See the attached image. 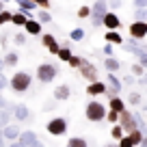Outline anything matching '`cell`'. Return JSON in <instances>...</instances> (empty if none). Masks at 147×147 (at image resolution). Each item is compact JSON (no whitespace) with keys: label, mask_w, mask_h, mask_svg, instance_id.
Here are the masks:
<instances>
[{"label":"cell","mask_w":147,"mask_h":147,"mask_svg":"<svg viewBox=\"0 0 147 147\" xmlns=\"http://www.w3.org/2000/svg\"><path fill=\"white\" fill-rule=\"evenodd\" d=\"M30 82H32V78L28 76L26 71H15V74H13V78L9 80L11 89H13L15 93H24V91H28V89H30Z\"/></svg>","instance_id":"obj_1"},{"label":"cell","mask_w":147,"mask_h":147,"mask_svg":"<svg viewBox=\"0 0 147 147\" xmlns=\"http://www.w3.org/2000/svg\"><path fill=\"white\" fill-rule=\"evenodd\" d=\"M56 74H59V67H56V65L41 63L39 67H37V80L43 82V84H48V82H52V80L56 78Z\"/></svg>","instance_id":"obj_2"},{"label":"cell","mask_w":147,"mask_h":147,"mask_svg":"<svg viewBox=\"0 0 147 147\" xmlns=\"http://www.w3.org/2000/svg\"><path fill=\"white\" fill-rule=\"evenodd\" d=\"M106 11H108V5H106V0H95V5H93L91 13H89L93 28H100V26H102V18H104Z\"/></svg>","instance_id":"obj_3"},{"label":"cell","mask_w":147,"mask_h":147,"mask_svg":"<svg viewBox=\"0 0 147 147\" xmlns=\"http://www.w3.org/2000/svg\"><path fill=\"white\" fill-rule=\"evenodd\" d=\"M84 113H87V119L89 121H95V123L106 117V108H104V104H100V102H89Z\"/></svg>","instance_id":"obj_4"},{"label":"cell","mask_w":147,"mask_h":147,"mask_svg":"<svg viewBox=\"0 0 147 147\" xmlns=\"http://www.w3.org/2000/svg\"><path fill=\"white\" fill-rule=\"evenodd\" d=\"M48 132H50L52 136H63V134L67 132V121H65L63 117H54V119L48 123Z\"/></svg>","instance_id":"obj_5"},{"label":"cell","mask_w":147,"mask_h":147,"mask_svg":"<svg viewBox=\"0 0 147 147\" xmlns=\"http://www.w3.org/2000/svg\"><path fill=\"white\" fill-rule=\"evenodd\" d=\"M119 119H121V128H123V132H130V130L136 128V119H134V115L130 113V110H121L119 113Z\"/></svg>","instance_id":"obj_6"},{"label":"cell","mask_w":147,"mask_h":147,"mask_svg":"<svg viewBox=\"0 0 147 147\" xmlns=\"http://www.w3.org/2000/svg\"><path fill=\"white\" fill-rule=\"evenodd\" d=\"M130 35L134 37V39H138V41H141V39H145L147 37V22H132L130 24Z\"/></svg>","instance_id":"obj_7"},{"label":"cell","mask_w":147,"mask_h":147,"mask_svg":"<svg viewBox=\"0 0 147 147\" xmlns=\"http://www.w3.org/2000/svg\"><path fill=\"white\" fill-rule=\"evenodd\" d=\"M102 26H106L108 30H117V28L121 26V20L117 18L113 11H106L104 13V18H102Z\"/></svg>","instance_id":"obj_8"},{"label":"cell","mask_w":147,"mask_h":147,"mask_svg":"<svg viewBox=\"0 0 147 147\" xmlns=\"http://www.w3.org/2000/svg\"><path fill=\"white\" fill-rule=\"evenodd\" d=\"M78 69H80V74H82L87 80H91V82H93V80H97V69H95V65H93V63H87V61L82 59V63H80Z\"/></svg>","instance_id":"obj_9"},{"label":"cell","mask_w":147,"mask_h":147,"mask_svg":"<svg viewBox=\"0 0 147 147\" xmlns=\"http://www.w3.org/2000/svg\"><path fill=\"white\" fill-rule=\"evenodd\" d=\"M106 80H108V84H106V93H108V97L117 95V93L121 91V80L117 78L115 74H110V71H108V78H106Z\"/></svg>","instance_id":"obj_10"},{"label":"cell","mask_w":147,"mask_h":147,"mask_svg":"<svg viewBox=\"0 0 147 147\" xmlns=\"http://www.w3.org/2000/svg\"><path fill=\"white\" fill-rule=\"evenodd\" d=\"M41 43L48 48V52H52V54H56V52H59V41L54 39V35H43V37H41Z\"/></svg>","instance_id":"obj_11"},{"label":"cell","mask_w":147,"mask_h":147,"mask_svg":"<svg viewBox=\"0 0 147 147\" xmlns=\"http://www.w3.org/2000/svg\"><path fill=\"white\" fill-rule=\"evenodd\" d=\"M22 28H26L28 35H41V24L37 22V20H30V18H28L26 22H24Z\"/></svg>","instance_id":"obj_12"},{"label":"cell","mask_w":147,"mask_h":147,"mask_svg":"<svg viewBox=\"0 0 147 147\" xmlns=\"http://www.w3.org/2000/svg\"><path fill=\"white\" fill-rule=\"evenodd\" d=\"M2 136L5 138H9V141H15V138L20 136V128L18 125H2Z\"/></svg>","instance_id":"obj_13"},{"label":"cell","mask_w":147,"mask_h":147,"mask_svg":"<svg viewBox=\"0 0 147 147\" xmlns=\"http://www.w3.org/2000/svg\"><path fill=\"white\" fill-rule=\"evenodd\" d=\"M87 93H89V95H100V93H106V84L100 82V80H93V82L87 87Z\"/></svg>","instance_id":"obj_14"},{"label":"cell","mask_w":147,"mask_h":147,"mask_svg":"<svg viewBox=\"0 0 147 147\" xmlns=\"http://www.w3.org/2000/svg\"><path fill=\"white\" fill-rule=\"evenodd\" d=\"M104 39H106V43H117V46H121V43H123V37H121L117 30H108V32L104 35Z\"/></svg>","instance_id":"obj_15"},{"label":"cell","mask_w":147,"mask_h":147,"mask_svg":"<svg viewBox=\"0 0 147 147\" xmlns=\"http://www.w3.org/2000/svg\"><path fill=\"white\" fill-rule=\"evenodd\" d=\"M30 18V15H28V11H20V13H11V22L15 24V26H24V22H26V20Z\"/></svg>","instance_id":"obj_16"},{"label":"cell","mask_w":147,"mask_h":147,"mask_svg":"<svg viewBox=\"0 0 147 147\" xmlns=\"http://www.w3.org/2000/svg\"><path fill=\"white\" fill-rule=\"evenodd\" d=\"M28 115H30V113H28V108H26L24 104H18V106L13 108V117H15V119H20V121H24Z\"/></svg>","instance_id":"obj_17"},{"label":"cell","mask_w":147,"mask_h":147,"mask_svg":"<svg viewBox=\"0 0 147 147\" xmlns=\"http://www.w3.org/2000/svg\"><path fill=\"white\" fill-rule=\"evenodd\" d=\"M35 141H37L35 132H22V134H20V143H22L24 147H30Z\"/></svg>","instance_id":"obj_18"},{"label":"cell","mask_w":147,"mask_h":147,"mask_svg":"<svg viewBox=\"0 0 147 147\" xmlns=\"http://www.w3.org/2000/svg\"><path fill=\"white\" fill-rule=\"evenodd\" d=\"M104 67H106V69H108V71H110V74H115V71H117V69H119V67H121V63H119V61H117V59H115V56H108V59H106V61H104Z\"/></svg>","instance_id":"obj_19"},{"label":"cell","mask_w":147,"mask_h":147,"mask_svg":"<svg viewBox=\"0 0 147 147\" xmlns=\"http://www.w3.org/2000/svg\"><path fill=\"white\" fill-rule=\"evenodd\" d=\"M56 56H59L61 61H65V63H67V59H69V56H71V50H69V41H65L63 46L59 48V52H56Z\"/></svg>","instance_id":"obj_20"},{"label":"cell","mask_w":147,"mask_h":147,"mask_svg":"<svg viewBox=\"0 0 147 147\" xmlns=\"http://www.w3.org/2000/svg\"><path fill=\"white\" fill-rule=\"evenodd\" d=\"M54 97H56V100H67V97H69V87H67V84L56 87L54 89Z\"/></svg>","instance_id":"obj_21"},{"label":"cell","mask_w":147,"mask_h":147,"mask_svg":"<svg viewBox=\"0 0 147 147\" xmlns=\"http://www.w3.org/2000/svg\"><path fill=\"white\" fill-rule=\"evenodd\" d=\"M125 106H123V100L117 95H110V110H117V113H121Z\"/></svg>","instance_id":"obj_22"},{"label":"cell","mask_w":147,"mask_h":147,"mask_svg":"<svg viewBox=\"0 0 147 147\" xmlns=\"http://www.w3.org/2000/svg\"><path fill=\"white\" fill-rule=\"evenodd\" d=\"M130 141H132V145L136 147V145H141V141H143V134H141V128H134V130H130Z\"/></svg>","instance_id":"obj_23"},{"label":"cell","mask_w":147,"mask_h":147,"mask_svg":"<svg viewBox=\"0 0 147 147\" xmlns=\"http://www.w3.org/2000/svg\"><path fill=\"white\" fill-rule=\"evenodd\" d=\"M5 65H9V67H13V65H18V61H20V56H18V52H7L5 54Z\"/></svg>","instance_id":"obj_24"},{"label":"cell","mask_w":147,"mask_h":147,"mask_svg":"<svg viewBox=\"0 0 147 147\" xmlns=\"http://www.w3.org/2000/svg\"><path fill=\"white\" fill-rule=\"evenodd\" d=\"M84 39V30L82 28H74L71 32H69V41H82Z\"/></svg>","instance_id":"obj_25"},{"label":"cell","mask_w":147,"mask_h":147,"mask_svg":"<svg viewBox=\"0 0 147 147\" xmlns=\"http://www.w3.org/2000/svg\"><path fill=\"white\" fill-rule=\"evenodd\" d=\"M18 5H20V9H22V11H32V9H37V5L32 2V0H18Z\"/></svg>","instance_id":"obj_26"},{"label":"cell","mask_w":147,"mask_h":147,"mask_svg":"<svg viewBox=\"0 0 147 147\" xmlns=\"http://www.w3.org/2000/svg\"><path fill=\"white\" fill-rule=\"evenodd\" d=\"M50 20H52V15L48 13L46 9H41V11H39V13H37V22H39V24H48V22H50Z\"/></svg>","instance_id":"obj_27"},{"label":"cell","mask_w":147,"mask_h":147,"mask_svg":"<svg viewBox=\"0 0 147 147\" xmlns=\"http://www.w3.org/2000/svg\"><path fill=\"white\" fill-rule=\"evenodd\" d=\"M67 147H87V141L84 138H69V143H67Z\"/></svg>","instance_id":"obj_28"},{"label":"cell","mask_w":147,"mask_h":147,"mask_svg":"<svg viewBox=\"0 0 147 147\" xmlns=\"http://www.w3.org/2000/svg\"><path fill=\"white\" fill-rule=\"evenodd\" d=\"M9 117H11V113H9L7 108H2V110H0V128L9 123Z\"/></svg>","instance_id":"obj_29"},{"label":"cell","mask_w":147,"mask_h":147,"mask_svg":"<svg viewBox=\"0 0 147 147\" xmlns=\"http://www.w3.org/2000/svg\"><path fill=\"white\" fill-rule=\"evenodd\" d=\"M134 15H136L138 22H147V7H143V9H136V11H134Z\"/></svg>","instance_id":"obj_30"},{"label":"cell","mask_w":147,"mask_h":147,"mask_svg":"<svg viewBox=\"0 0 147 147\" xmlns=\"http://www.w3.org/2000/svg\"><path fill=\"white\" fill-rule=\"evenodd\" d=\"M67 63H69V67H74V69H78L80 67V63H82V59H80V56H69V59H67Z\"/></svg>","instance_id":"obj_31"},{"label":"cell","mask_w":147,"mask_h":147,"mask_svg":"<svg viewBox=\"0 0 147 147\" xmlns=\"http://www.w3.org/2000/svg\"><path fill=\"white\" fill-rule=\"evenodd\" d=\"M9 22H11V13L2 9L0 11V26H5V24H9Z\"/></svg>","instance_id":"obj_32"},{"label":"cell","mask_w":147,"mask_h":147,"mask_svg":"<svg viewBox=\"0 0 147 147\" xmlns=\"http://www.w3.org/2000/svg\"><path fill=\"white\" fill-rule=\"evenodd\" d=\"M104 119H108L110 123H115V121H119V113H117V110H108Z\"/></svg>","instance_id":"obj_33"},{"label":"cell","mask_w":147,"mask_h":147,"mask_svg":"<svg viewBox=\"0 0 147 147\" xmlns=\"http://www.w3.org/2000/svg\"><path fill=\"white\" fill-rule=\"evenodd\" d=\"M110 134H113V138H121V136H123V128H121V125H115Z\"/></svg>","instance_id":"obj_34"},{"label":"cell","mask_w":147,"mask_h":147,"mask_svg":"<svg viewBox=\"0 0 147 147\" xmlns=\"http://www.w3.org/2000/svg\"><path fill=\"white\" fill-rule=\"evenodd\" d=\"M15 43H18V46H24V43H26V35H24V32H18V35H15V39H13Z\"/></svg>","instance_id":"obj_35"},{"label":"cell","mask_w":147,"mask_h":147,"mask_svg":"<svg viewBox=\"0 0 147 147\" xmlns=\"http://www.w3.org/2000/svg\"><path fill=\"white\" fill-rule=\"evenodd\" d=\"M143 71H145V67H143V65H132V74L134 76H143Z\"/></svg>","instance_id":"obj_36"},{"label":"cell","mask_w":147,"mask_h":147,"mask_svg":"<svg viewBox=\"0 0 147 147\" xmlns=\"http://www.w3.org/2000/svg\"><path fill=\"white\" fill-rule=\"evenodd\" d=\"M89 13H91L89 7H80V9H78V18H89Z\"/></svg>","instance_id":"obj_37"},{"label":"cell","mask_w":147,"mask_h":147,"mask_svg":"<svg viewBox=\"0 0 147 147\" xmlns=\"http://www.w3.org/2000/svg\"><path fill=\"white\" fill-rule=\"evenodd\" d=\"M119 147H134V145H132V141H130L128 136H121V141H119Z\"/></svg>","instance_id":"obj_38"},{"label":"cell","mask_w":147,"mask_h":147,"mask_svg":"<svg viewBox=\"0 0 147 147\" xmlns=\"http://www.w3.org/2000/svg\"><path fill=\"white\" fill-rule=\"evenodd\" d=\"M32 2H35L37 7H41V9H48V7H50V0H32Z\"/></svg>","instance_id":"obj_39"},{"label":"cell","mask_w":147,"mask_h":147,"mask_svg":"<svg viewBox=\"0 0 147 147\" xmlns=\"http://www.w3.org/2000/svg\"><path fill=\"white\" fill-rule=\"evenodd\" d=\"M130 104H141V95H138V93H132V95H130Z\"/></svg>","instance_id":"obj_40"},{"label":"cell","mask_w":147,"mask_h":147,"mask_svg":"<svg viewBox=\"0 0 147 147\" xmlns=\"http://www.w3.org/2000/svg\"><path fill=\"white\" fill-rule=\"evenodd\" d=\"M106 5H110L113 9H119V7H121V0H106Z\"/></svg>","instance_id":"obj_41"},{"label":"cell","mask_w":147,"mask_h":147,"mask_svg":"<svg viewBox=\"0 0 147 147\" xmlns=\"http://www.w3.org/2000/svg\"><path fill=\"white\" fill-rule=\"evenodd\" d=\"M7 84H9V80H7L5 76H2V71H0V91H2V89H5Z\"/></svg>","instance_id":"obj_42"},{"label":"cell","mask_w":147,"mask_h":147,"mask_svg":"<svg viewBox=\"0 0 147 147\" xmlns=\"http://www.w3.org/2000/svg\"><path fill=\"white\" fill-rule=\"evenodd\" d=\"M134 5H136V9H143V7H147V0H134Z\"/></svg>","instance_id":"obj_43"},{"label":"cell","mask_w":147,"mask_h":147,"mask_svg":"<svg viewBox=\"0 0 147 147\" xmlns=\"http://www.w3.org/2000/svg\"><path fill=\"white\" fill-rule=\"evenodd\" d=\"M104 54L106 56H113V46H110V43H108V46H104Z\"/></svg>","instance_id":"obj_44"},{"label":"cell","mask_w":147,"mask_h":147,"mask_svg":"<svg viewBox=\"0 0 147 147\" xmlns=\"http://www.w3.org/2000/svg\"><path fill=\"white\" fill-rule=\"evenodd\" d=\"M0 108H7V100L2 95H0Z\"/></svg>","instance_id":"obj_45"},{"label":"cell","mask_w":147,"mask_h":147,"mask_svg":"<svg viewBox=\"0 0 147 147\" xmlns=\"http://www.w3.org/2000/svg\"><path fill=\"white\" fill-rule=\"evenodd\" d=\"M30 147H46V145H43V143H39V141H35V143H32Z\"/></svg>","instance_id":"obj_46"},{"label":"cell","mask_w":147,"mask_h":147,"mask_svg":"<svg viewBox=\"0 0 147 147\" xmlns=\"http://www.w3.org/2000/svg\"><path fill=\"white\" fill-rule=\"evenodd\" d=\"M9 147H24V145H22V143H11Z\"/></svg>","instance_id":"obj_47"},{"label":"cell","mask_w":147,"mask_h":147,"mask_svg":"<svg viewBox=\"0 0 147 147\" xmlns=\"http://www.w3.org/2000/svg\"><path fill=\"white\" fill-rule=\"evenodd\" d=\"M5 67H7V65H5V61L0 59V71H2V69H5Z\"/></svg>","instance_id":"obj_48"},{"label":"cell","mask_w":147,"mask_h":147,"mask_svg":"<svg viewBox=\"0 0 147 147\" xmlns=\"http://www.w3.org/2000/svg\"><path fill=\"white\" fill-rule=\"evenodd\" d=\"M0 147H5V141H2V136H0Z\"/></svg>","instance_id":"obj_49"},{"label":"cell","mask_w":147,"mask_h":147,"mask_svg":"<svg viewBox=\"0 0 147 147\" xmlns=\"http://www.w3.org/2000/svg\"><path fill=\"white\" fill-rule=\"evenodd\" d=\"M2 9H5V5H2V2H0V11H2Z\"/></svg>","instance_id":"obj_50"},{"label":"cell","mask_w":147,"mask_h":147,"mask_svg":"<svg viewBox=\"0 0 147 147\" xmlns=\"http://www.w3.org/2000/svg\"><path fill=\"white\" fill-rule=\"evenodd\" d=\"M0 2H11V0H0Z\"/></svg>","instance_id":"obj_51"},{"label":"cell","mask_w":147,"mask_h":147,"mask_svg":"<svg viewBox=\"0 0 147 147\" xmlns=\"http://www.w3.org/2000/svg\"><path fill=\"white\" fill-rule=\"evenodd\" d=\"M106 147H117V145H106Z\"/></svg>","instance_id":"obj_52"}]
</instances>
